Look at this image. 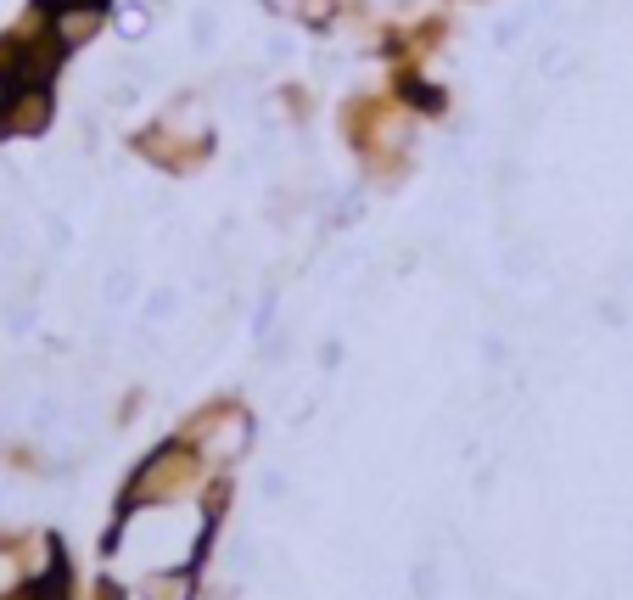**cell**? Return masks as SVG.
I'll use <instances>...</instances> for the list:
<instances>
[{"instance_id":"obj_1","label":"cell","mask_w":633,"mask_h":600,"mask_svg":"<svg viewBox=\"0 0 633 600\" xmlns=\"http://www.w3.org/2000/svg\"><path fill=\"white\" fill-rule=\"evenodd\" d=\"M6 589H17V561L12 556H0V595H6Z\"/></svg>"}]
</instances>
